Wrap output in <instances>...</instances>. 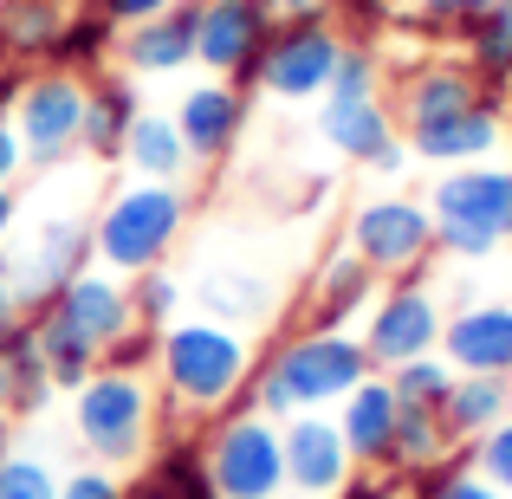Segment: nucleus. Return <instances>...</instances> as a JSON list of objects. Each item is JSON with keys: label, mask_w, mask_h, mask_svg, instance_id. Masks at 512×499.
Wrapping results in <instances>:
<instances>
[{"label": "nucleus", "mask_w": 512, "mask_h": 499, "mask_svg": "<svg viewBox=\"0 0 512 499\" xmlns=\"http://www.w3.org/2000/svg\"><path fill=\"white\" fill-rule=\"evenodd\" d=\"M422 499H500V487H493V480L461 474V467H435L428 487H422Z\"/></svg>", "instance_id": "e433bc0d"}, {"label": "nucleus", "mask_w": 512, "mask_h": 499, "mask_svg": "<svg viewBox=\"0 0 512 499\" xmlns=\"http://www.w3.org/2000/svg\"><path fill=\"white\" fill-rule=\"evenodd\" d=\"M266 39H273V13L260 0H201V20H195V59L208 72H234L253 78Z\"/></svg>", "instance_id": "f8f14e48"}, {"label": "nucleus", "mask_w": 512, "mask_h": 499, "mask_svg": "<svg viewBox=\"0 0 512 499\" xmlns=\"http://www.w3.org/2000/svg\"><path fill=\"white\" fill-rule=\"evenodd\" d=\"M163 376L182 402L214 409V402H227L240 389V376H247V344H240V331L214 325V318H188V325H175L163 337Z\"/></svg>", "instance_id": "39448f33"}, {"label": "nucleus", "mask_w": 512, "mask_h": 499, "mask_svg": "<svg viewBox=\"0 0 512 499\" xmlns=\"http://www.w3.org/2000/svg\"><path fill=\"white\" fill-rule=\"evenodd\" d=\"M13 325V299H7V286H0V331Z\"/></svg>", "instance_id": "49530a36"}, {"label": "nucleus", "mask_w": 512, "mask_h": 499, "mask_svg": "<svg viewBox=\"0 0 512 499\" xmlns=\"http://www.w3.org/2000/svg\"><path fill=\"white\" fill-rule=\"evenodd\" d=\"M493 7H500V0H422V20L435 26V33H467V26Z\"/></svg>", "instance_id": "c9c22d12"}, {"label": "nucleus", "mask_w": 512, "mask_h": 499, "mask_svg": "<svg viewBox=\"0 0 512 499\" xmlns=\"http://www.w3.org/2000/svg\"><path fill=\"white\" fill-rule=\"evenodd\" d=\"M428 247H435V214L415 201H370L350 221V253L370 273H409L428 260Z\"/></svg>", "instance_id": "9b49d317"}, {"label": "nucleus", "mask_w": 512, "mask_h": 499, "mask_svg": "<svg viewBox=\"0 0 512 499\" xmlns=\"http://www.w3.org/2000/svg\"><path fill=\"white\" fill-rule=\"evenodd\" d=\"M506 402H512L506 376H454L448 402H441V428H448V441L454 435H487L493 422H506Z\"/></svg>", "instance_id": "5701e85b"}, {"label": "nucleus", "mask_w": 512, "mask_h": 499, "mask_svg": "<svg viewBox=\"0 0 512 499\" xmlns=\"http://www.w3.org/2000/svg\"><path fill=\"white\" fill-rule=\"evenodd\" d=\"M208 480L221 499H273L286 487V448H279L266 415H240L214 435L208 454Z\"/></svg>", "instance_id": "9d476101"}, {"label": "nucleus", "mask_w": 512, "mask_h": 499, "mask_svg": "<svg viewBox=\"0 0 512 499\" xmlns=\"http://www.w3.org/2000/svg\"><path fill=\"white\" fill-rule=\"evenodd\" d=\"M435 344H441V312H435V299H428V286H396L383 305H376L370 337H363L370 363H383V370L428 357Z\"/></svg>", "instance_id": "ddd939ff"}, {"label": "nucleus", "mask_w": 512, "mask_h": 499, "mask_svg": "<svg viewBox=\"0 0 512 499\" xmlns=\"http://www.w3.org/2000/svg\"><path fill=\"white\" fill-rule=\"evenodd\" d=\"M487 98H493V91H480L474 65H422V72L409 78L402 111H409V124H435V117L474 111V104H487Z\"/></svg>", "instance_id": "412c9836"}, {"label": "nucleus", "mask_w": 512, "mask_h": 499, "mask_svg": "<svg viewBox=\"0 0 512 499\" xmlns=\"http://www.w3.org/2000/svg\"><path fill=\"white\" fill-rule=\"evenodd\" d=\"M266 13H273V26H286V20H312V13H325V0H260Z\"/></svg>", "instance_id": "79ce46f5"}, {"label": "nucleus", "mask_w": 512, "mask_h": 499, "mask_svg": "<svg viewBox=\"0 0 512 499\" xmlns=\"http://www.w3.org/2000/svg\"><path fill=\"white\" fill-rule=\"evenodd\" d=\"M124 156L143 182H175V175L188 169V143H182V130H175V117H150V111H137V124H130V137H124Z\"/></svg>", "instance_id": "b1692460"}, {"label": "nucleus", "mask_w": 512, "mask_h": 499, "mask_svg": "<svg viewBox=\"0 0 512 499\" xmlns=\"http://www.w3.org/2000/svg\"><path fill=\"white\" fill-rule=\"evenodd\" d=\"M370 266L357 260V253H338V260L318 273V331H338L357 305H370Z\"/></svg>", "instance_id": "393cba45"}, {"label": "nucleus", "mask_w": 512, "mask_h": 499, "mask_svg": "<svg viewBox=\"0 0 512 499\" xmlns=\"http://www.w3.org/2000/svg\"><path fill=\"white\" fill-rule=\"evenodd\" d=\"M448 370L461 376H512V305H467L441 325Z\"/></svg>", "instance_id": "4468645a"}, {"label": "nucleus", "mask_w": 512, "mask_h": 499, "mask_svg": "<svg viewBox=\"0 0 512 499\" xmlns=\"http://www.w3.org/2000/svg\"><path fill=\"white\" fill-rule=\"evenodd\" d=\"M13 59V52H7V26H0V65H7Z\"/></svg>", "instance_id": "09e8293b"}, {"label": "nucleus", "mask_w": 512, "mask_h": 499, "mask_svg": "<svg viewBox=\"0 0 512 499\" xmlns=\"http://www.w3.org/2000/svg\"><path fill=\"white\" fill-rule=\"evenodd\" d=\"M85 247H91V221H78V214H46V221L33 227V240L0 260V286H7L13 312H46L78 279Z\"/></svg>", "instance_id": "423d86ee"}, {"label": "nucleus", "mask_w": 512, "mask_h": 499, "mask_svg": "<svg viewBox=\"0 0 512 499\" xmlns=\"http://www.w3.org/2000/svg\"><path fill=\"white\" fill-rule=\"evenodd\" d=\"M480 474L493 480V487L512 493V422H493L487 441H480Z\"/></svg>", "instance_id": "4c0bfd02"}, {"label": "nucleus", "mask_w": 512, "mask_h": 499, "mask_svg": "<svg viewBox=\"0 0 512 499\" xmlns=\"http://www.w3.org/2000/svg\"><path fill=\"white\" fill-rule=\"evenodd\" d=\"M130 124H137V91H130V78H91L85 91V130H78V143H85L91 156H124V137Z\"/></svg>", "instance_id": "4be33fe9"}, {"label": "nucleus", "mask_w": 512, "mask_h": 499, "mask_svg": "<svg viewBox=\"0 0 512 499\" xmlns=\"http://www.w3.org/2000/svg\"><path fill=\"white\" fill-rule=\"evenodd\" d=\"M389 389H396V402H409V409H441L454 389V370L435 357H415V363H396L389 370Z\"/></svg>", "instance_id": "7c9ffc66"}, {"label": "nucleus", "mask_w": 512, "mask_h": 499, "mask_svg": "<svg viewBox=\"0 0 512 499\" xmlns=\"http://www.w3.org/2000/svg\"><path fill=\"white\" fill-rule=\"evenodd\" d=\"M130 292L117 286L111 273H78L46 312L33 318V337H39V357H46V376L52 383H85L91 363L130 331Z\"/></svg>", "instance_id": "f257e3e1"}, {"label": "nucleus", "mask_w": 512, "mask_h": 499, "mask_svg": "<svg viewBox=\"0 0 512 499\" xmlns=\"http://www.w3.org/2000/svg\"><path fill=\"white\" fill-rule=\"evenodd\" d=\"M13 130H20V150L26 163L52 169L65 150L78 143V130H85V85H78V72H33L20 91V104H13Z\"/></svg>", "instance_id": "1a4fd4ad"}, {"label": "nucleus", "mask_w": 512, "mask_h": 499, "mask_svg": "<svg viewBox=\"0 0 512 499\" xmlns=\"http://www.w3.org/2000/svg\"><path fill=\"white\" fill-rule=\"evenodd\" d=\"M0 26H7L13 59L52 52V39H59V26H65V0H7V7H0Z\"/></svg>", "instance_id": "a878e982"}, {"label": "nucleus", "mask_w": 512, "mask_h": 499, "mask_svg": "<svg viewBox=\"0 0 512 499\" xmlns=\"http://www.w3.org/2000/svg\"><path fill=\"white\" fill-rule=\"evenodd\" d=\"M78 435L91 454L104 461H130L143 448V428H150V389L130 370H98L78 383Z\"/></svg>", "instance_id": "6e6552de"}, {"label": "nucleus", "mask_w": 512, "mask_h": 499, "mask_svg": "<svg viewBox=\"0 0 512 499\" xmlns=\"http://www.w3.org/2000/svg\"><path fill=\"white\" fill-rule=\"evenodd\" d=\"M175 299H182V292H175V279L169 273H137V292H130V312L143 318V325H163V318L175 312Z\"/></svg>", "instance_id": "f704fd0d"}, {"label": "nucleus", "mask_w": 512, "mask_h": 499, "mask_svg": "<svg viewBox=\"0 0 512 499\" xmlns=\"http://www.w3.org/2000/svg\"><path fill=\"white\" fill-rule=\"evenodd\" d=\"M26 163V150H20V130H13V117H0V182H7L13 169Z\"/></svg>", "instance_id": "37998d69"}, {"label": "nucleus", "mask_w": 512, "mask_h": 499, "mask_svg": "<svg viewBox=\"0 0 512 499\" xmlns=\"http://www.w3.org/2000/svg\"><path fill=\"white\" fill-rule=\"evenodd\" d=\"M195 20H201V0H175L169 13H156V20L130 26L124 33V65L130 72H182L188 59H195Z\"/></svg>", "instance_id": "a211bd4d"}, {"label": "nucleus", "mask_w": 512, "mask_h": 499, "mask_svg": "<svg viewBox=\"0 0 512 499\" xmlns=\"http://www.w3.org/2000/svg\"><path fill=\"white\" fill-rule=\"evenodd\" d=\"M0 499H59V480L33 454H0Z\"/></svg>", "instance_id": "473e14b6"}, {"label": "nucleus", "mask_w": 512, "mask_h": 499, "mask_svg": "<svg viewBox=\"0 0 512 499\" xmlns=\"http://www.w3.org/2000/svg\"><path fill=\"white\" fill-rule=\"evenodd\" d=\"M7 234H13V188L0 182V240H7Z\"/></svg>", "instance_id": "a18cd8bd"}, {"label": "nucleus", "mask_w": 512, "mask_h": 499, "mask_svg": "<svg viewBox=\"0 0 512 499\" xmlns=\"http://www.w3.org/2000/svg\"><path fill=\"white\" fill-rule=\"evenodd\" d=\"M435 240L461 260H487L512 240V169H454L435 182Z\"/></svg>", "instance_id": "7ed1b4c3"}, {"label": "nucleus", "mask_w": 512, "mask_h": 499, "mask_svg": "<svg viewBox=\"0 0 512 499\" xmlns=\"http://www.w3.org/2000/svg\"><path fill=\"white\" fill-rule=\"evenodd\" d=\"M201 305H214V312L234 318V325H253V318L273 305V292H266L253 273H208L201 279Z\"/></svg>", "instance_id": "c756f323"}, {"label": "nucleus", "mask_w": 512, "mask_h": 499, "mask_svg": "<svg viewBox=\"0 0 512 499\" xmlns=\"http://www.w3.org/2000/svg\"><path fill=\"white\" fill-rule=\"evenodd\" d=\"M104 46H111V20L85 7V13H65V26H59V39H52L46 59L59 65V72H78V65H98Z\"/></svg>", "instance_id": "c85d7f7f"}, {"label": "nucleus", "mask_w": 512, "mask_h": 499, "mask_svg": "<svg viewBox=\"0 0 512 499\" xmlns=\"http://www.w3.org/2000/svg\"><path fill=\"white\" fill-rule=\"evenodd\" d=\"M338 52H344V39L331 33L325 13H312V20H286V26H273V39H266L253 78H260L273 98L299 104V98H318V91L331 85V72H338Z\"/></svg>", "instance_id": "0eeeda50"}, {"label": "nucleus", "mask_w": 512, "mask_h": 499, "mask_svg": "<svg viewBox=\"0 0 512 499\" xmlns=\"http://www.w3.org/2000/svg\"><path fill=\"white\" fill-rule=\"evenodd\" d=\"M325 143L350 163H376V169H402V150H396V124L376 98H357V104H325Z\"/></svg>", "instance_id": "dca6fc26"}, {"label": "nucleus", "mask_w": 512, "mask_h": 499, "mask_svg": "<svg viewBox=\"0 0 512 499\" xmlns=\"http://www.w3.org/2000/svg\"><path fill=\"white\" fill-rule=\"evenodd\" d=\"M331 104H357V98H376V52L370 46H344L338 52V72H331Z\"/></svg>", "instance_id": "72a5a7b5"}, {"label": "nucleus", "mask_w": 512, "mask_h": 499, "mask_svg": "<svg viewBox=\"0 0 512 499\" xmlns=\"http://www.w3.org/2000/svg\"><path fill=\"white\" fill-rule=\"evenodd\" d=\"M0 7H7V0H0Z\"/></svg>", "instance_id": "3c124183"}, {"label": "nucleus", "mask_w": 512, "mask_h": 499, "mask_svg": "<svg viewBox=\"0 0 512 499\" xmlns=\"http://www.w3.org/2000/svg\"><path fill=\"white\" fill-rule=\"evenodd\" d=\"M279 448H286V480L299 493H331L350 467V448H344L338 422H318V415H299V422L279 435Z\"/></svg>", "instance_id": "f3484780"}, {"label": "nucleus", "mask_w": 512, "mask_h": 499, "mask_svg": "<svg viewBox=\"0 0 512 499\" xmlns=\"http://www.w3.org/2000/svg\"><path fill=\"white\" fill-rule=\"evenodd\" d=\"M467 46H474V78L512 85V0H500L493 13H480L467 26Z\"/></svg>", "instance_id": "cd10ccee"}, {"label": "nucleus", "mask_w": 512, "mask_h": 499, "mask_svg": "<svg viewBox=\"0 0 512 499\" xmlns=\"http://www.w3.org/2000/svg\"><path fill=\"white\" fill-rule=\"evenodd\" d=\"M182 214H188V201L175 195L169 182H137V188H124V195L104 208V221H98V260L104 266H117V273H150L156 260L175 247V234H182Z\"/></svg>", "instance_id": "20e7f679"}, {"label": "nucleus", "mask_w": 512, "mask_h": 499, "mask_svg": "<svg viewBox=\"0 0 512 499\" xmlns=\"http://www.w3.org/2000/svg\"><path fill=\"white\" fill-rule=\"evenodd\" d=\"M150 493L156 499H221V493H214V480H208V461H195L188 448L163 454V467L150 474Z\"/></svg>", "instance_id": "2f4dec72"}, {"label": "nucleus", "mask_w": 512, "mask_h": 499, "mask_svg": "<svg viewBox=\"0 0 512 499\" xmlns=\"http://www.w3.org/2000/svg\"><path fill=\"white\" fill-rule=\"evenodd\" d=\"M500 143V104H474V111L435 117V124H409V150L428 156V163H474Z\"/></svg>", "instance_id": "6ab92c4d"}, {"label": "nucleus", "mask_w": 512, "mask_h": 499, "mask_svg": "<svg viewBox=\"0 0 512 499\" xmlns=\"http://www.w3.org/2000/svg\"><path fill=\"white\" fill-rule=\"evenodd\" d=\"M383 7H389V0H338V13H344V20H363V26H376V20H383Z\"/></svg>", "instance_id": "c03bdc74"}, {"label": "nucleus", "mask_w": 512, "mask_h": 499, "mask_svg": "<svg viewBox=\"0 0 512 499\" xmlns=\"http://www.w3.org/2000/svg\"><path fill=\"white\" fill-rule=\"evenodd\" d=\"M240 124H247V98L227 91V85H195L182 98V111H175V130H182V143H188L195 163H214V156L234 150Z\"/></svg>", "instance_id": "2eb2a0df"}, {"label": "nucleus", "mask_w": 512, "mask_h": 499, "mask_svg": "<svg viewBox=\"0 0 512 499\" xmlns=\"http://www.w3.org/2000/svg\"><path fill=\"white\" fill-rule=\"evenodd\" d=\"M396 389L383 376H363L357 389L344 396V415H338V435L350 448V461H389V441H396Z\"/></svg>", "instance_id": "aec40b11"}, {"label": "nucleus", "mask_w": 512, "mask_h": 499, "mask_svg": "<svg viewBox=\"0 0 512 499\" xmlns=\"http://www.w3.org/2000/svg\"><path fill=\"white\" fill-rule=\"evenodd\" d=\"M344 499H383V493H376V487H350Z\"/></svg>", "instance_id": "de8ad7c7"}, {"label": "nucleus", "mask_w": 512, "mask_h": 499, "mask_svg": "<svg viewBox=\"0 0 512 499\" xmlns=\"http://www.w3.org/2000/svg\"><path fill=\"white\" fill-rule=\"evenodd\" d=\"M370 376V350L344 331H305L260 370V409L266 415H299L318 402H338Z\"/></svg>", "instance_id": "f03ea898"}, {"label": "nucleus", "mask_w": 512, "mask_h": 499, "mask_svg": "<svg viewBox=\"0 0 512 499\" xmlns=\"http://www.w3.org/2000/svg\"><path fill=\"white\" fill-rule=\"evenodd\" d=\"M175 0H98V13L111 26H143V20H156V13H169Z\"/></svg>", "instance_id": "58836bf2"}, {"label": "nucleus", "mask_w": 512, "mask_h": 499, "mask_svg": "<svg viewBox=\"0 0 512 499\" xmlns=\"http://www.w3.org/2000/svg\"><path fill=\"white\" fill-rule=\"evenodd\" d=\"M59 499H117V480L111 474H78L59 487Z\"/></svg>", "instance_id": "ea45409f"}, {"label": "nucleus", "mask_w": 512, "mask_h": 499, "mask_svg": "<svg viewBox=\"0 0 512 499\" xmlns=\"http://www.w3.org/2000/svg\"><path fill=\"white\" fill-rule=\"evenodd\" d=\"M143 499H156V493H150V487H143Z\"/></svg>", "instance_id": "8fccbe9b"}, {"label": "nucleus", "mask_w": 512, "mask_h": 499, "mask_svg": "<svg viewBox=\"0 0 512 499\" xmlns=\"http://www.w3.org/2000/svg\"><path fill=\"white\" fill-rule=\"evenodd\" d=\"M448 454V428H441V409H396V441H389V461L396 467H435Z\"/></svg>", "instance_id": "bb28decb"}, {"label": "nucleus", "mask_w": 512, "mask_h": 499, "mask_svg": "<svg viewBox=\"0 0 512 499\" xmlns=\"http://www.w3.org/2000/svg\"><path fill=\"white\" fill-rule=\"evenodd\" d=\"M150 350H156V337L150 331H143V337H117V344H111V370H130V363H143V357H150Z\"/></svg>", "instance_id": "a19ab883"}]
</instances>
